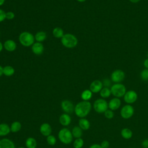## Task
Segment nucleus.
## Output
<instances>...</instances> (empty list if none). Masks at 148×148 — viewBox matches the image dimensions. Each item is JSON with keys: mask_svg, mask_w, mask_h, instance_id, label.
<instances>
[{"mask_svg": "<svg viewBox=\"0 0 148 148\" xmlns=\"http://www.w3.org/2000/svg\"><path fill=\"white\" fill-rule=\"evenodd\" d=\"M92 105L89 101H82L78 102L75 106L74 112L75 114L80 118L86 117L91 110Z\"/></svg>", "mask_w": 148, "mask_h": 148, "instance_id": "1", "label": "nucleus"}, {"mask_svg": "<svg viewBox=\"0 0 148 148\" xmlns=\"http://www.w3.org/2000/svg\"><path fill=\"white\" fill-rule=\"evenodd\" d=\"M61 42L62 45L68 49L73 48L77 45V38L72 34H65L61 38Z\"/></svg>", "mask_w": 148, "mask_h": 148, "instance_id": "2", "label": "nucleus"}, {"mask_svg": "<svg viewBox=\"0 0 148 148\" xmlns=\"http://www.w3.org/2000/svg\"><path fill=\"white\" fill-rule=\"evenodd\" d=\"M18 40L23 46L29 47L35 43V36L29 32L24 31L20 34Z\"/></svg>", "mask_w": 148, "mask_h": 148, "instance_id": "3", "label": "nucleus"}, {"mask_svg": "<svg viewBox=\"0 0 148 148\" xmlns=\"http://www.w3.org/2000/svg\"><path fill=\"white\" fill-rule=\"evenodd\" d=\"M58 138L61 143L65 145H69L72 142L73 137L71 131L66 128H63L59 131Z\"/></svg>", "mask_w": 148, "mask_h": 148, "instance_id": "4", "label": "nucleus"}, {"mask_svg": "<svg viewBox=\"0 0 148 148\" xmlns=\"http://www.w3.org/2000/svg\"><path fill=\"white\" fill-rule=\"evenodd\" d=\"M111 94L116 98L124 97L126 92V88L125 86L121 83H115L110 88Z\"/></svg>", "mask_w": 148, "mask_h": 148, "instance_id": "5", "label": "nucleus"}, {"mask_svg": "<svg viewBox=\"0 0 148 148\" xmlns=\"http://www.w3.org/2000/svg\"><path fill=\"white\" fill-rule=\"evenodd\" d=\"M93 108L94 110L98 113H102L108 109V103L103 98H99L96 99L93 103Z\"/></svg>", "mask_w": 148, "mask_h": 148, "instance_id": "6", "label": "nucleus"}, {"mask_svg": "<svg viewBox=\"0 0 148 148\" xmlns=\"http://www.w3.org/2000/svg\"><path fill=\"white\" fill-rule=\"evenodd\" d=\"M134 113V109L130 104L124 105L120 110V115L124 119L131 118Z\"/></svg>", "mask_w": 148, "mask_h": 148, "instance_id": "7", "label": "nucleus"}, {"mask_svg": "<svg viewBox=\"0 0 148 148\" xmlns=\"http://www.w3.org/2000/svg\"><path fill=\"white\" fill-rule=\"evenodd\" d=\"M111 80L115 83H120L125 78V73L121 69H116L111 74Z\"/></svg>", "mask_w": 148, "mask_h": 148, "instance_id": "8", "label": "nucleus"}, {"mask_svg": "<svg viewBox=\"0 0 148 148\" xmlns=\"http://www.w3.org/2000/svg\"><path fill=\"white\" fill-rule=\"evenodd\" d=\"M124 101L128 104L134 103L138 99V94L134 90H129L126 91L124 95Z\"/></svg>", "mask_w": 148, "mask_h": 148, "instance_id": "9", "label": "nucleus"}, {"mask_svg": "<svg viewBox=\"0 0 148 148\" xmlns=\"http://www.w3.org/2000/svg\"><path fill=\"white\" fill-rule=\"evenodd\" d=\"M61 107L62 110L65 113H71L74 112L75 106L73 103L69 100L65 99L63 100L61 103Z\"/></svg>", "mask_w": 148, "mask_h": 148, "instance_id": "10", "label": "nucleus"}, {"mask_svg": "<svg viewBox=\"0 0 148 148\" xmlns=\"http://www.w3.org/2000/svg\"><path fill=\"white\" fill-rule=\"evenodd\" d=\"M103 83L99 80H95L90 85V90L92 93H97L103 88Z\"/></svg>", "mask_w": 148, "mask_h": 148, "instance_id": "11", "label": "nucleus"}, {"mask_svg": "<svg viewBox=\"0 0 148 148\" xmlns=\"http://www.w3.org/2000/svg\"><path fill=\"white\" fill-rule=\"evenodd\" d=\"M39 131L43 136L47 137L51 134L52 128L49 123H44L40 125L39 127Z\"/></svg>", "mask_w": 148, "mask_h": 148, "instance_id": "12", "label": "nucleus"}, {"mask_svg": "<svg viewBox=\"0 0 148 148\" xmlns=\"http://www.w3.org/2000/svg\"><path fill=\"white\" fill-rule=\"evenodd\" d=\"M31 50L34 54L36 55H41L44 51V46L41 42H35L31 46Z\"/></svg>", "mask_w": 148, "mask_h": 148, "instance_id": "13", "label": "nucleus"}, {"mask_svg": "<svg viewBox=\"0 0 148 148\" xmlns=\"http://www.w3.org/2000/svg\"><path fill=\"white\" fill-rule=\"evenodd\" d=\"M71 117L68 113H62L59 117L60 123L64 127L69 125L71 123Z\"/></svg>", "mask_w": 148, "mask_h": 148, "instance_id": "14", "label": "nucleus"}, {"mask_svg": "<svg viewBox=\"0 0 148 148\" xmlns=\"http://www.w3.org/2000/svg\"><path fill=\"white\" fill-rule=\"evenodd\" d=\"M3 47L8 51L12 52L14 51L16 49L17 45H16V43L13 40L8 39L4 42Z\"/></svg>", "mask_w": 148, "mask_h": 148, "instance_id": "15", "label": "nucleus"}, {"mask_svg": "<svg viewBox=\"0 0 148 148\" xmlns=\"http://www.w3.org/2000/svg\"><path fill=\"white\" fill-rule=\"evenodd\" d=\"M121 105V101L119 98H113L108 103V108L112 110L118 109Z\"/></svg>", "mask_w": 148, "mask_h": 148, "instance_id": "16", "label": "nucleus"}, {"mask_svg": "<svg viewBox=\"0 0 148 148\" xmlns=\"http://www.w3.org/2000/svg\"><path fill=\"white\" fill-rule=\"evenodd\" d=\"M0 148H16L14 143L8 138H3L0 140Z\"/></svg>", "mask_w": 148, "mask_h": 148, "instance_id": "17", "label": "nucleus"}, {"mask_svg": "<svg viewBox=\"0 0 148 148\" xmlns=\"http://www.w3.org/2000/svg\"><path fill=\"white\" fill-rule=\"evenodd\" d=\"M10 126L6 123L0 124V136H5L10 132Z\"/></svg>", "mask_w": 148, "mask_h": 148, "instance_id": "18", "label": "nucleus"}, {"mask_svg": "<svg viewBox=\"0 0 148 148\" xmlns=\"http://www.w3.org/2000/svg\"><path fill=\"white\" fill-rule=\"evenodd\" d=\"M79 126L82 130H88L90 127V121L86 118H80L78 122Z\"/></svg>", "mask_w": 148, "mask_h": 148, "instance_id": "19", "label": "nucleus"}, {"mask_svg": "<svg viewBox=\"0 0 148 148\" xmlns=\"http://www.w3.org/2000/svg\"><path fill=\"white\" fill-rule=\"evenodd\" d=\"M27 148H36L37 146V142L33 137L28 138L25 142Z\"/></svg>", "mask_w": 148, "mask_h": 148, "instance_id": "20", "label": "nucleus"}, {"mask_svg": "<svg viewBox=\"0 0 148 148\" xmlns=\"http://www.w3.org/2000/svg\"><path fill=\"white\" fill-rule=\"evenodd\" d=\"M35 40L38 42H42L44 41L46 38H47V35L46 33L44 31H40L37 32L35 35Z\"/></svg>", "mask_w": 148, "mask_h": 148, "instance_id": "21", "label": "nucleus"}, {"mask_svg": "<svg viewBox=\"0 0 148 148\" xmlns=\"http://www.w3.org/2000/svg\"><path fill=\"white\" fill-rule=\"evenodd\" d=\"M15 72L14 68L10 65H6L3 67V74L6 76H12Z\"/></svg>", "mask_w": 148, "mask_h": 148, "instance_id": "22", "label": "nucleus"}, {"mask_svg": "<svg viewBox=\"0 0 148 148\" xmlns=\"http://www.w3.org/2000/svg\"><path fill=\"white\" fill-rule=\"evenodd\" d=\"M71 132H72L73 137L75 138H81V136L83 135V130L81 129V128L79 125L73 127Z\"/></svg>", "mask_w": 148, "mask_h": 148, "instance_id": "23", "label": "nucleus"}, {"mask_svg": "<svg viewBox=\"0 0 148 148\" xmlns=\"http://www.w3.org/2000/svg\"><path fill=\"white\" fill-rule=\"evenodd\" d=\"M10 131L12 132H13V133L17 132L21 128V124L20 122L17 121H13L10 125Z\"/></svg>", "mask_w": 148, "mask_h": 148, "instance_id": "24", "label": "nucleus"}, {"mask_svg": "<svg viewBox=\"0 0 148 148\" xmlns=\"http://www.w3.org/2000/svg\"><path fill=\"white\" fill-rule=\"evenodd\" d=\"M121 135L125 139H129L132 136V132L128 128H124L121 131Z\"/></svg>", "mask_w": 148, "mask_h": 148, "instance_id": "25", "label": "nucleus"}, {"mask_svg": "<svg viewBox=\"0 0 148 148\" xmlns=\"http://www.w3.org/2000/svg\"><path fill=\"white\" fill-rule=\"evenodd\" d=\"M92 96V92L90 90H85L81 94V98L83 101H88Z\"/></svg>", "mask_w": 148, "mask_h": 148, "instance_id": "26", "label": "nucleus"}, {"mask_svg": "<svg viewBox=\"0 0 148 148\" xmlns=\"http://www.w3.org/2000/svg\"><path fill=\"white\" fill-rule=\"evenodd\" d=\"M53 35L55 38H61L64 35V31L60 27H56L53 30Z\"/></svg>", "mask_w": 148, "mask_h": 148, "instance_id": "27", "label": "nucleus"}, {"mask_svg": "<svg viewBox=\"0 0 148 148\" xmlns=\"http://www.w3.org/2000/svg\"><path fill=\"white\" fill-rule=\"evenodd\" d=\"M99 94L102 98H107L109 97L111 94L110 89H109L108 87H105L102 88V90L100 91Z\"/></svg>", "mask_w": 148, "mask_h": 148, "instance_id": "28", "label": "nucleus"}, {"mask_svg": "<svg viewBox=\"0 0 148 148\" xmlns=\"http://www.w3.org/2000/svg\"><path fill=\"white\" fill-rule=\"evenodd\" d=\"M84 145V140L81 138H76L73 142L74 148H82Z\"/></svg>", "mask_w": 148, "mask_h": 148, "instance_id": "29", "label": "nucleus"}, {"mask_svg": "<svg viewBox=\"0 0 148 148\" xmlns=\"http://www.w3.org/2000/svg\"><path fill=\"white\" fill-rule=\"evenodd\" d=\"M46 142L48 145L50 146H54L57 142V139L54 135L51 134L46 137Z\"/></svg>", "mask_w": 148, "mask_h": 148, "instance_id": "30", "label": "nucleus"}, {"mask_svg": "<svg viewBox=\"0 0 148 148\" xmlns=\"http://www.w3.org/2000/svg\"><path fill=\"white\" fill-rule=\"evenodd\" d=\"M140 78L143 81L148 80V69H145L140 72Z\"/></svg>", "mask_w": 148, "mask_h": 148, "instance_id": "31", "label": "nucleus"}, {"mask_svg": "<svg viewBox=\"0 0 148 148\" xmlns=\"http://www.w3.org/2000/svg\"><path fill=\"white\" fill-rule=\"evenodd\" d=\"M104 116L108 119H111L114 117V112L110 109H107L104 112Z\"/></svg>", "mask_w": 148, "mask_h": 148, "instance_id": "32", "label": "nucleus"}, {"mask_svg": "<svg viewBox=\"0 0 148 148\" xmlns=\"http://www.w3.org/2000/svg\"><path fill=\"white\" fill-rule=\"evenodd\" d=\"M15 14L13 12L9 11L6 12V18L8 20H12L14 18Z\"/></svg>", "mask_w": 148, "mask_h": 148, "instance_id": "33", "label": "nucleus"}, {"mask_svg": "<svg viewBox=\"0 0 148 148\" xmlns=\"http://www.w3.org/2000/svg\"><path fill=\"white\" fill-rule=\"evenodd\" d=\"M6 19V12L0 9V23Z\"/></svg>", "mask_w": 148, "mask_h": 148, "instance_id": "34", "label": "nucleus"}, {"mask_svg": "<svg viewBox=\"0 0 148 148\" xmlns=\"http://www.w3.org/2000/svg\"><path fill=\"white\" fill-rule=\"evenodd\" d=\"M100 145L102 148H109V142L108 140H103L101 143Z\"/></svg>", "mask_w": 148, "mask_h": 148, "instance_id": "35", "label": "nucleus"}, {"mask_svg": "<svg viewBox=\"0 0 148 148\" xmlns=\"http://www.w3.org/2000/svg\"><path fill=\"white\" fill-rule=\"evenodd\" d=\"M142 146L144 148H148V139H145L142 141Z\"/></svg>", "mask_w": 148, "mask_h": 148, "instance_id": "36", "label": "nucleus"}, {"mask_svg": "<svg viewBox=\"0 0 148 148\" xmlns=\"http://www.w3.org/2000/svg\"><path fill=\"white\" fill-rule=\"evenodd\" d=\"M103 81V82H102L103 85H104L105 87H109V86H110V80H109V79H104Z\"/></svg>", "mask_w": 148, "mask_h": 148, "instance_id": "37", "label": "nucleus"}, {"mask_svg": "<svg viewBox=\"0 0 148 148\" xmlns=\"http://www.w3.org/2000/svg\"><path fill=\"white\" fill-rule=\"evenodd\" d=\"M89 148H102L100 145L99 144H97V143H95V144H93L92 145H91Z\"/></svg>", "mask_w": 148, "mask_h": 148, "instance_id": "38", "label": "nucleus"}, {"mask_svg": "<svg viewBox=\"0 0 148 148\" xmlns=\"http://www.w3.org/2000/svg\"><path fill=\"white\" fill-rule=\"evenodd\" d=\"M143 65L146 68L148 69V58H146L143 62Z\"/></svg>", "mask_w": 148, "mask_h": 148, "instance_id": "39", "label": "nucleus"}, {"mask_svg": "<svg viewBox=\"0 0 148 148\" xmlns=\"http://www.w3.org/2000/svg\"><path fill=\"white\" fill-rule=\"evenodd\" d=\"M2 75H3V67L1 65H0V77L2 76Z\"/></svg>", "mask_w": 148, "mask_h": 148, "instance_id": "40", "label": "nucleus"}, {"mask_svg": "<svg viewBox=\"0 0 148 148\" xmlns=\"http://www.w3.org/2000/svg\"><path fill=\"white\" fill-rule=\"evenodd\" d=\"M132 3H136L138 2H139L140 0H129Z\"/></svg>", "mask_w": 148, "mask_h": 148, "instance_id": "41", "label": "nucleus"}, {"mask_svg": "<svg viewBox=\"0 0 148 148\" xmlns=\"http://www.w3.org/2000/svg\"><path fill=\"white\" fill-rule=\"evenodd\" d=\"M3 47V45L2 43V42L0 41V52H1V51L2 50Z\"/></svg>", "mask_w": 148, "mask_h": 148, "instance_id": "42", "label": "nucleus"}, {"mask_svg": "<svg viewBox=\"0 0 148 148\" xmlns=\"http://www.w3.org/2000/svg\"><path fill=\"white\" fill-rule=\"evenodd\" d=\"M5 0H0V6H2L5 3Z\"/></svg>", "mask_w": 148, "mask_h": 148, "instance_id": "43", "label": "nucleus"}, {"mask_svg": "<svg viewBox=\"0 0 148 148\" xmlns=\"http://www.w3.org/2000/svg\"><path fill=\"white\" fill-rule=\"evenodd\" d=\"M77 1H78V2H85L86 0H76Z\"/></svg>", "mask_w": 148, "mask_h": 148, "instance_id": "44", "label": "nucleus"}, {"mask_svg": "<svg viewBox=\"0 0 148 148\" xmlns=\"http://www.w3.org/2000/svg\"><path fill=\"white\" fill-rule=\"evenodd\" d=\"M17 148H25V147H23V146H21V147H17Z\"/></svg>", "mask_w": 148, "mask_h": 148, "instance_id": "45", "label": "nucleus"}, {"mask_svg": "<svg viewBox=\"0 0 148 148\" xmlns=\"http://www.w3.org/2000/svg\"><path fill=\"white\" fill-rule=\"evenodd\" d=\"M147 56H148V53H147Z\"/></svg>", "mask_w": 148, "mask_h": 148, "instance_id": "46", "label": "nucleus"}]
</instances>
